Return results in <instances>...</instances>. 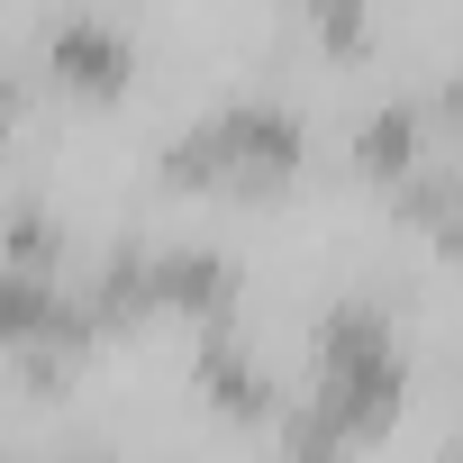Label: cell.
Here are the masks:
<instances>
[{"instance_id": "obj_1", "label": "cell", "mask_w": 463, "mask_h": 463, "mask_svg": "<svg viewBox=\"0 0 463 463\" xmlns=\"http://www.w3.org/2000/svg\"><path fill=\"white\" fill-rule=\"evenodd\" d=\"M291 164H300V118L273 109V100L209 109V118H191L164 146V182H182V191H246V200H264Z\"/></svg>"}, {"instance_id": "obj_2", "label": "cell", "mask_w": 463, "mask_h": 463, "mask_svg": "<svg viewBox=\"0 0 463 463\" xmlns=\"http://www.w3.org/2000/svg\"><path fill=\"white\" fill-rule=\"evenodd\" d=\"M400 391H409V364H400V345H391V318H382V309H364V300L327 309V327H318V382H309V409H318L336 436H382V427H391V409H400Z\"/></svg>"}, {"instance_id": "obj_3", "label": "cell", "mask_w": 463, "mask_h": 463, "mask_svg": "<svg viewBox=\"0 0 463 463\" xmlns=\"http://www.w3.org/2000/svg\"><path fill=\"white\" fill-rule=\"evenodd\" d=\"M46 64H55V82H64L73 100H118L128 73H137V46H128L109 19H64L55 46H46Z\"/></svg>"}, {"instance_id": "obj_4", "label": "cell", "mask_w": 463, "mask_h": 463, "mask_svg": "<svg viewBox=\"0 0 463 463\" xmlns=\"http://www.w3.org/2000/svg\"><path fill=\"white\" fill-rule=\"evenodd\" d=\"M200 382H209V400L227 409V418H255V409H273V382H264V364L227 336V327H209L200 336Z\"/></svg>"}, {"instance_id": "obj_5", "label": "cell", "mask_w": 463, "mask_h": 463, "mask_svg": "<svg viewBox=\"0 0 463 463\" xmlns=\"http://www.w3.org/2000/svg\"><path fill=\"white\" fill-rule=\"evenodd\" d=\"M300 10L318 19V37H327L336 55H354V46H364V0H300Z\"/></svg>"}, {"instance_id": "obj_6", "label": "cell", "mask_w": 463, "mask_h": 463, "mask_svg": "<svg viewBox=\"0 0 463 463\" xmlns=\"http://www.w3.org/2000/svg\"><path fill=\"white\" fill-rule=\"evenodd\" d=\"M64 463H100V454H64Z\"/></svg>"}]
</instances>
